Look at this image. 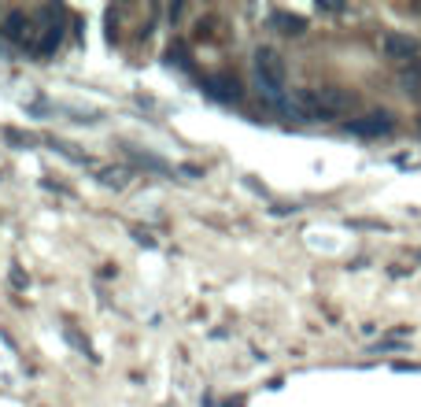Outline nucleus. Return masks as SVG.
<instances>
[{
	"label": "nucleus",
	"mask_w": 421,
	"mask_h": 407,
	"mask_svg": "<svg viewBox=\"0 0 421 407\" xmlns=\"http://www.w3.org/2000/svg\"><path fill=\"white\" fill-rule=\"evenodd\" d=\"M384 52L392 60H399V63H410V60L421 56V41L410 37V34H388L384 37Z\"/></svg>",
	"instance_id": "3"
},
{
	"label": "nucleus",
	"mask_w": 421,
	"mask_h": 407,
	"mask_svg": "<svg viewBox=\"0 0 421 407\" xmlns=\"http://www.w3.org/2000/svg\"><path fill=\"white\" fill-rule=\"evenodd\" d=\"M274 26H281V34H288V37H296V34H303V30H307V23L299 15H285V12L274 15Z\"/></svg>",
	"instance_id": "8"
},
{
	"label": "nucleus",
	"mask_w": 421,
	"mask_h": 407,
	"mask_svg": "<svg viewBox=\"0 0 421 407\" xmlns=\"http://www.w3.org/2000/svg\"><path fill=\"white\" fill-rule=\"evenodd\" d=\"M207 89L214 96H222V100H241V82L236 78H211Z\"/></svg>",
	"instance_id": "7"
},
{
	"label": "nucleus",
	"mask_w": 421,
	"mask_h": 407,
	"mask_svg": "<svg viewBox=\"0 0 421 407\" xmlns=\"http://www.w3.org/2000/svg\"><path fill=\"white\" fill-rule=\"evenodd\" d=\"M59 37H63L59 23H56V26H48V30H45V37H41V45H37V52H41V56H48V52H56V48H59Z\"/></svg>",
	"instance_id": "9"
},
{
	"label": "nucleus",
	"mask_w": 421,
	"mask_h": 407,
	"mask_svg": "<svg viewBox=\"0 0 421 407\" xmlns=\"http://www.w3.org/2000/svg\"><path fill=\"white\" fill-rule=\"evenodd\" d=\"M399 82H403V89L410 93V96H418L421 93V56L418 60H410V63H399Z\"/></svg>",
	"instance_id": "5"
},
{
	"label": "nucleus",
	"mask_w": 421,
	"mask_h": 407,
	"mask_svg": "<svg viewBox=\"0 0 421 407\" xmlns=\"http://www.w3.org/2000/svg\"><path fill=\"white\" fill-rule=\"evenodd\" d=\"M355 108V93L348 89H299L296 93V111L307 115V119H333V115H344Z\"/></svg>",
	"instance_id": "1"
},
{
	"label": "nucleus",
	"mask_w": 421,
	"mask_h": 407,
	"mask_svg": "<svg viewBox=\"0 0 421 407\" xmlns=\"http://www.w3.org/2000/svg\"><path fill=\"white\" fill-rule=\"evenodd\" d=\"M255 78H259L266 96L281 100V89H285V60H281L274 48H259L255 52Z\"/></svg>",
	"instance_id": "2"
},
{
	"label": "nucleus",
	"mask_w": 421,
	"mask_h": 407,
	"mask_svg": "<svg viewBox=\"0 0 421 407\" xmlns=\"http://www.w3.org/2000/svg\"><path fill=\"white\" fill-rule=\"evenodd\" d=\"M100 181H104V186H115V189H122L126 181H129V174H126L122 167H104V170H100Z\"/></svg>",
	"instance_id": "10"
},
{
	"label": "nucleus",
	"mask_w": 421,
	"mask_h": 407,
	"mask_svg": "<svg viewBox=\"0 0 421 407\" xmlns=\"http://www.w3.org/2000/svg\"><path fill=\"white\" fill-rule=\"evenodd\" d=\"M351 130L362 134V137H384V134L395 130V119H392L388 111H373V115H366V119L351 123Z\"/></svg>",
	"instance_id": "4"
},
{
	"label": "nucleus",
	"mask_w": 421,
	"mask_h": 407,
	"mask_svg": "<svg viewBox=\"0 0 421 407\" xmlns=\"http://www.w3.org/2000/svg\"><path fill=\"white\" fill-rule=\"evenodd\" d=\"M0 34H4L8 41H26L30 37V19L23 12H12L4 19V26H0Z\"/></svg>",
	"instance_id": "6"
}]
</instances>
